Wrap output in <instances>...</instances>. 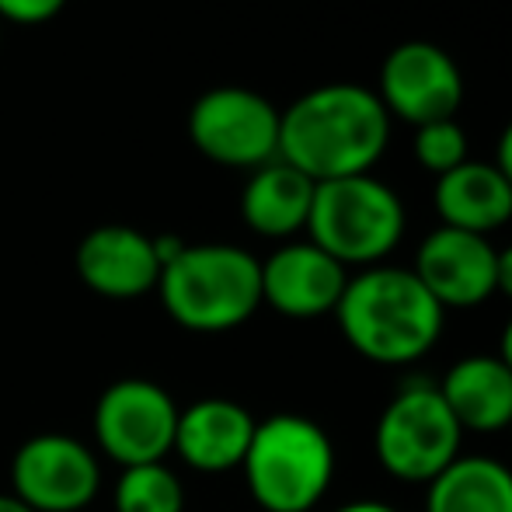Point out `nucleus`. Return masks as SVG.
<instances>
[{
    "label": "nucleus",
    "instance_id": "nucleus-28",
    "mask_svg": "<svg viewBox=\"0 0 512 512\" xmlns=\"http://www.w3.org/2000/svg\"><path fill=\"white\" fill-rule=\"evenodd\" d=\"M509 432H512V422H509Z\"/></svg>",
    "mask_w": 512,
    "mask_h": 512
},
{
    "label": "nucleus",
    "instance_id": "nucleus-19",
    "mask_svg": "<svg viewBox=\"0 0 512 512\" xmlns=\"http://www.w3.org/2000/svg\"><path fill=\"white\" fill-rule=\"evenodd\" d=\"M185 488L168 464L122 467L115 481V512H182Z\"/></svg>",
    "mask_w": 512,
    "mask_h": 512
},
{
    "label": "nucleus",
    "instance_id": "nucleus-2",
    "mask_svg": "<svg viewBox=\"0 0 512 512\" xmlns=\"http://www.w3.org/2000/svg\"><path fill=\"white\" fill-rule=\"evenodd\" d=\"M335 321L352 352L377 366H411L443 338L446 310L401 265H370L349 276Z\"/></svg>",
    "mask_w": 512,
    "mask_h": 512
},
{
    "label": "nucleus",
    "instance_id": "nucleus-26",
    "mask_svg": "<svg viewBox=\"0 0 512 512\" xmlns=\"http://www.w3.org/2000/svg\"><path fill=\"white\" fill-rule=\"evenodd\" d=\"M0 512H32L21 499H14V495H0Z\"/></svg>",
    "mask_w": 512,
    "mask_h": 512
},
{
    "label": "nucleus",
    "instance_id": "nucleus-20",
    "mask_svg": "<svg viewBox=\"0 0 512 512\" xmlns=\"http://www.w3.org/2000/svg\"><path fill=\"white\" fill-rule=\"evenodd\" d=\"M467 150H471L467 147V133L457 119L425 122V126L415 129V161L436 178L460 168L467 161Z\"/></svg>",
    "mask_w": 512,
    "mask_h": 512
},
{
    "label": "nucleus",
    "instance_id": "nucleus-14",
    "mask_svg": "<svg viewBox=\"0 0 512 512\" xmlns=\"http://www.w3.org/2000/svg\"><path fill=\"white\" fill-rule=\"evenodd\" d=\"M255 418L244 405L230 398H203L178 411L175 450L192 471L223 474L234 471L248 457Z\"/></svg>",
    "mask_w": 512,
    "mask_h": 512
},
{
    "label": "nucleus",
    "instance_id": "nucleus-7",
    "mask_svg": "<svg viewBox=\"0 0 512 512\" xmlns=\"http://www.w3.org/2000/svg\"><path fill=\"white\" fill-rule=\"evenodd\" d=\"M279 112L248 88H213L189 112L192 147L223 168L255 171L279 157Z\"/></svg>",
    "mask_w": 512,
    "mask_h": 512
},
{
    "label": "nucleus",
    "instance_id": "nucleus-13",
    "mask_svg": "<svg viewBox=\"0 0 512 512\" xmlns=\"http://www.w3.org/2000/svg\"><path fill=\"white\" fill-rule=\"evenodd\" d=\"M74 265L81 283L108 300H136L157 290V279H161L154 237L136 227H122V223L91 230L77 244Z\"/></svg>",
    "mask_w": 512,
    "mask_h": 512
},
{
    "label": "nucleus",
    "instance_id": "nucleus-25",
    "mask_svg": "<svg viewBox=\"0 0 512 512\" xmlns=\"http://www.w3.org/2000/svg\"><path fill=\"white\" fill-rule=\"evenodd\" d=\"M499 359L512 370V317L506 321V328H502V338H499Z\"/></svg>",
    "mask_w": 512,
    "mask_h": 512
},
{
    "label": "nucleus",
    "instance_id": "nucleus-8",
    "mask_svg": "<svg viewBox=\"0 0 512 512\" xmlns=\"http://www.w3.org/2000/svg\"><path fill=\"white\" fill-rule=\"evenodd\" d=\"M178 411L175 398L154 380H119L95 405V439L122 467L161 464L175 450Z\"/></svg>",
    "mask_w": 512,
    "mask_h": 512
},
{
    "label": "nucleus",
    "instance_id": "nucleus-23",
    "mask_svg": "<svg viewBox=\"0 0 512 512\" xmlns=\"http://www.w3.org/2000/svg\"><path fill=\"white\" fill-rule=\"evenodd\" d=\"M495 168L506 175V182L512 185V122L506 129H502L499 136V150H495Z\"/></svg>",
    "mask_w": 512,
    "mask_h": 512
},
{
    "label": "nucleus",
    "instance_id": "nucleus-3",
    "mask_svg": "<svg viewBox=\"0 0 512 512\" xmlns=\"http://www.w3.org/2000/svg\"><path fill=\"white\" fill-rule=\"evenodd\" d=\"M157 293L189 331H234L262 307V262L237 244H185L161 269Z\"/></svg>",
    "mask_w": 512,
    "mask_h": 512
},
{
    "label": "nucleus",
    "instance_id": "nucleus-15",
    "mask_svg": "<svg viewBox=\"0 0 512 512\" xmlns=\"http://www.w3.org/2000/svg\"><path fill=\"white\" fill-rule=\"evenodd\" d=\"M439 394H443L446 408L453 411L457 425L478 436H492V432H509L512 422V370L495 356H464L446 370L439 380Z\"/></svg>",
    "mask_w": 512,
    "mask_h": 512
},
{
    "label": "nucleus",
    "instance_id": "nucleus-11",
    "mask_svg": "<svg viewBox=\"0 0 512 512\" xmlns=\"http://www.w3.org/2000/svg\"><path fill=\"white\" fill-rule=\"evenodd\" d=\"M495 255L488 237L439 223L422 237L411 272L443 310H471L495 297Z\"/></svg>",
    "mask_w": 512,
    "mask_h": 512
},
{
    "label": "nucleus",
    "instance_id": "nucleus-6",
    "mask_svg": "<svg viewBox=\"0 0 512 512\" xmlns=\"http://www.w3.org/2000/svg\"><path fill=\"white\" fill-rule=\"evenodd\" d=\"M464 429L436 384H408L387 401L373 429V453L391 478L429 485L460 457Z\"/></svg>",
    "mask_w": 512,
    "mask_h": 512
},
{
    "label": "nucleus",
    "instance_id": "nucleus-18",
    "mask_svg": "<svg viewBox=\"0 0 512 512\" xmlns=\"http://www.w3.org/2000/svg\"><path fill=\"white\" fill-rule=\"evenodd\" d=\"M425 488V512H512V471L492 457L460 453Z\"/></svg>",
    "mask_w": 512,
    "mask_h": 512
},
{
    "label": "nucleus",
    "instance_id": "nucleus-17",
    "mask_svg": "<svg viewBox=\"0 0 512 512\" xmlns=\"http://www.w3.org/2000/svg\"><path fill=\"white\" fill-rule=\"evenodd\" d=\"M314 185L304 171L286 161H269L251 171L248 185L241 192V216L255 234L286 241V237L307 230Z\"/></svg>",
    "mask_w": 512,
    "mask_h": 512
},
{
    "label": "nucleus",
    "instance_id": "nucleus-12",
    "mask_svg": "<svg viewBox=\"0 0 512 512\" xmlns=\"http://www.w3.org/2000/svg\"><path fill=\"white\" fill-rule=\"evenodd\" d=\"M349 269L310 241H290L262 262V304L290 321L335 314Z\"/></svg>",
    "mask_w": 512,
    "mask_h": 512
},
{
    "label": "nucleus",
    "instance_id": "nucleus-1",
    "mask_svg": "<svg viewBox=\"0 0 512 512\" xmlns=\"http://www.w3.org/2000/svg\"><path fill=\"white\" fill-rule=\"evenodd\" d=\"M391 143V115L363 84H321L279 119V161L310 182L373 175Z\"/></svg>",
    "mask_w": 512,
    "mask_h": 512
},
{
    "label": "nucleus",
    "instance_id": "nucleus-21",
    "mask_svg": "<svg viewBox=\"0 0 512 512\" xmlns=\"http://www.w3.org/2000/svg\"><path fill=\"white\" fill-rule=\"evenodd\" d=\"M67 7V0H0V21L11 25H46Z\"/></svg>",
    "mask_w": 512,
    "mask_h": 512
},
{
    "label": "nucleus",
    "instance_id": "nucleus-9",
    "mask_svg": "<svg viewBox=\"0 0 512 512\" xmlns=\"http://www.w3.org/2000/svg\"><path fill=\"white\" fill-rule=\"evenodd\" d=\"M391 119L408 126L457 119L464 105V74L443 46L425 39H408L394 46L380 63V91Z\"/></svg>",
    "mask_w": 512,
    "mask_h": 512
},
{
    "label": "nucleus",
    "instance_id": "nucleus-24",
    "mask_svg": "<svg viewBox=\"0 0 512 512\" xmlns=\"http://www.w3.org/2000/svg\"><path fill=\"white\" fill-rule=\"evenodd\" d=\"M335 512H398V509L380 499H359V502H345V506H338Z\"/></svg>",
    "mask_w": 512,
    "mask_h": 512
},
{
    "label": "nucleus",
    "instance_id": "nucleus-22",
    "mask_svg": "<svg viewBox=\"0 0 512 512\" xmlns=\"http://www.w3.org/2000/svg\"><path fill=\"white\" fill-rule=\"evenodd\" d=\"M495 293L512 300V244L495 255Z\"/></svg>",
    "mask_w": 512,
    "mask_h": 512
},
{
    "label": "nucleus",
    "instance_id": "nucleus-16",
    "mask_svg": "<svg viewBox=\"0 0 512 512\" xmlns=\"http://www.w3.org/2000/svg\"><path fill=\"white\" fill-rule=\"evenodd\" d=\"M432 203L443 227L488 237L512 220V185L495 164L467 157L460 168L436 178Z\"/></svg>",
    "mask_w": 512,
    "mask_h": 512
},
{
    "label": "nucleus",
    "instance_id": "nucleus-5",
    "mask_svg": "<svg viewBox=\"0 0 512 512\" xmlns=\"http://www.w3.org/2000/svg\"><path fill=\"white\" fill-rule=\"evenodd\" d=\"M405 237V203L373 175L335 178L314 185L307 216V241L328 251L345 269H370Z\"/></svg>",
    "mask_w": 512,
    "mask_h": 512
},
{
    "label": "nucleus",
    "instance_id": "nucleus-10",
    "mask_svg": "<svg viewBox=\"0 0 512 512\" xmlns=\"http://www.w3.org/2000/svg\"><path fill=\"white\" fill-rule=\"evenodd\" d=\"M14 499L32 512H81L102 485L95 453L74 436L42 432L18 446L11 460Z\"/></svg>",
    "mask_w": 512,
    "mask_h": 512
},
{
    "label": "nucleus",
    "instance_id": "nucleus-27",
    "mask_svg": "<svg viewBox=\"0 0 512 512\" xmlns=\"http://www.w3.org/2000/svg\"><path fill=\"white\" fill-rule=\"evenodd\" d=\"M0 35H4V21H0Z\"/></svg>",
    "mask_w": 512,
    "mask_h": 512
},
{
    "label": "nucleus",
    "instance_id": "nucleus-4",
    "mask_svg": "<svg viewBox=\"0 0 512 512\" xmlns=\"http://www.w3.org/2000/svg\"><path fill=\"white\" fill-rule=\"evenodd\" d=\"M241 471L265 512H310L335 481V443L314 418L272 415L255 425Z\"/></svg>",
    "mask_w": 512,
    "mask_h": 512
}]
</instances>
